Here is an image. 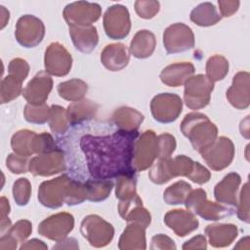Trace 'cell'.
Masks as SVG:
<instances>
[{"instance_id":"6da1fadb","label":"cell","mask_w":250,"mask_h":250,"mask_svg":"<svg viewBox=\"0 0 250 250\" xmlns=\"http://www.w3.org/2000/svg\"><path fill=\"white\" fill-rule=\"evenodd\" d=\"M138 131L117 132L107 136L85 135L80 146L94 179L108 180L122 175H135L133 157Z\"/></svg>"},{"instance_id":"7a4b0ae2","label":"cell","mask_w":250,"mask_h":250,"mask_svg":"<svg viewBox=\"0 0 250 250\" xmlns=\"http://www.w3.org/2000/svg\"><path fill=\"white\" fill-rule=\"evenodd\" d=\"M38 199L49 208H58L65 202L67 205L80 204L86 199L85 185L72 181L66 175L41 184Z\"/></svg>"},{"instance_id":"3957f363","label":"cell","mask_w":250,"mask_h":250,"mask_svg":"<svg viewBox=\"0 0 250 250\" xmlns=\"http://www.w3.org/2000/svg\"><path fill=\"white\" fill-rule=\"evenodd\" d=\"M181 129L183 134L189 139L192 146L202 152L211 146L217 137L216 126L201 113H189L185 116Z\"/></svg>"},{"instance_id":"277c9868","label":"cell","mask_w":250,"mask_h":250,"mask_svg":"<svg viewBox=\"0 0 250 250\" xmlns=\"http://www.w3.org/2000/svg\"><path fill=\"white\" fill-rule=\"evenodd\" d=\"M185 202L189 211L198 214L208 221L221 220L234 213V209L232 207L206 201V192L200 188L192 190L191 193L188 195Z\"/></svg>"},{"instance_id":"5b68a950","label":"cell","mask_w":250,"mask_h":250,"mask_svg":"<svg viewBox=\"0 0 250 250\" xmlns=\"http://www.w3.org/2000/svg\"><path fill=\"white\" fill-rule=\"evenodd\" d=\"M214 88L213 82L205 75L198 74L188 78L185 87V102L191 109L206 106L210 101V93Z\"/></svg>"},{"instance_id":"8992f818","label":"cell","mask_w":250,"mask_h":250,"mask_svg":"<svg viewBox=\"0 0 250 250\" xmlns=\"http://www.w3.org/2000/svg\"><path fill=\"white\" fill-rule=\"evenodd\" d=\"M81 232L92 246L103 247L111 241L114 229L110 224L104 221L101 217L90 215L83 220Z\"/></svg>"},{"instance_id":"52a82bcc","label":"cell","mask_w":250,"mask_h":250,"mask_svg":"<svg viewBox=\"0 0 250 250\" xmlns=\"http://www.w3.org/2000/svg\"><path fill=\"white\" fill-rule=\"evenodd\" d=\"M158 156L157 137L153 131H146L135 143L133 167L135 171L149 167L154 158Z\"/></svg>"},{"instance_id":"ba28073f","label":"cell","mask_w":250,"mask_h":250,"mask_svg":"<svg viewBox=\"0 0 250 250\" xmlns=\"http://www.w3.org/2000/svg\"><path fill=\"white\" fill-rule=\"evenodd\" d=\"M233 154L234 146L231 141L225 137L215 140L211 146L201 152L208 166L214 170H222L228 167L233 158Z\"/></svg>"},{"instance_id":"9c48e42d","label":"cell","mask_w":250,"mask_h":250,"mask_svg":"<svg viewBox=\"0 0 250 250\" xmlns=\"http://www.w3.org/2000/svg\"><path fill=\"white\" fill-rule=\"evenodd\" d=\"M44 33L43 22L33 16L25 15L18 21L15 35L21 45L25 48H31L42 41Z\"/></svg>"},{"instance_id":"30bf717a","label":"cell","mask_w":250,"mask_h":250,"mask_svg":"<svg viewBox=\"0 0 250 250\" xmlns=\"http://www.w3.org/2000/svg\"><path fill=\"white\" fill-rule=\"evenodd\" d=\"M104 26L105 33L111 39H122L130 31V19L126 7L115 5L108 8L104 14Z\"/></svg>"},{"instance_id":"8fae6325","label":"cell","mask_w":250,"mask_h":250,"mask_svg":"<svg viewBox=\"0 0 250 250\" xmlns=\"http://www.w3.org/2000/svg\"><path fill=\"white\" fill-rule=\"evenodd\" d=\"M163 43L169 54L184 52L194 46L193 33L186 24L175 23L165 30Z\"/></svg>"},{"instance_id":"7c38bea8","label":"cell","mask_w":250,"mask_h":250,"mask_svg":"<svg viewBox=\"0 0 250 250\" xmlns=\"http://www.w3.org/2000/svg\"><path fill=\"white\" fill-rule=\"evenodd\" d=\"M74 226L73 216L67 213H59L44 220L38 227V232L49 239L62 241Z\"/></svg>"},{"instance_id":"4fadbf2b","label":"cell","mask_w":250,"mask_h":250,"mask_svg":"<svg viewBox=\"0 0 250 250\" xmlns=\"http://www.w3.org/2000/svg\"><path fill=\"white\" fill-rule=\"evenodd\" d=\"M72 59L68 52L59 43H52L45 53V68L56 76H63L71 67Z\"/></svg>"},{"instance_id":"5bb4252c","label":"cell","mask_w":250,"mask_h":250,"mask_svg":"<svg viewBox=\"0 0 250 250\" xmlns=\"http://www.w3.org/2000/svg\"><path fill=\"white\" fill-rule=\"evenodd\" d=\"M64 162L63 152L60 148H56L51 152H46L42 155H38L32 158L29 162V171L33 175L50 176L56 173H60L65 169V165L51 164Z\"/></svg>"},{"instance_id":"9a60e30c","label":"cell","mask_w":250,"mask_h":250,"mask_svg":"<svg viewBox=\"0 0 250 250\" xmlns=\"http://www.w3.org/2000/svg\"><path fill=\"white\" fill-rule=\"evenodd\" d=\"M53 81L51 77L44 71L37 73L34 78L29 81L26 88L23 89L22 95L28 104H44L50 91L52 90Z\"/></svg>"},{"instance_id":"2e32d148","label":"cell","mask_w":250,"mask_h":250,"mask_svg":"<svg viewBox=\"0 0 250 250\" xmlns=\"http://www.w3.org/2000/svg\"><path fill=\"white\" fill-rule=\"evenodd\" d=\"M150 107L151 110L165 107L166 109L163 111L162 115L158 119V122L169 123L175 121L178 118L179 114L181 113L182 101L179 96L174 94H159L152 99Z\"/></svg>"},{"instance_id":"e0dca14e","label":"cell","mask_w":250,"mask_h":250,"mask_svg":"<svg viewBox=\"0 0 250 250\" xmlns=\"http://www.w3.org/2000/svg\"><path fill=\"white\" fill-rule=\"evenodd\" d=\"M164 222L179 236H185L198 228V221L191 212L173 210L166 214Z\"/></svg>"},{"instance_id":"ac0fdd59","label":"cell","mask_w":250,"mask_h":250,"mask_svg":"<svg viewBox=\"0 0 250 250\" xmlns=\"http://www.w3.org/2000/svg\"><path fill=\"white\" fill-rule=\"evenodd\" d=\"M69 34L76 49L83 53H90L98 44L97 29L93 25H70Z\"/></svg>"},{"instance_id":"d6986e66","label":"cell","mask_w":250,"mask_h":250,"mask_svg":"<svg viewBox=\"0 0 250 250\" xmlns=\"http://www.w3.org/2000/svg\"><path fill=\"white\" fill-rule=\"evenodd\" d=\"M240 184V177L236 173H230L226 176L221 183L215 187L214 194L218 202L224 204L236 205V191Z\"/></svg>"},{"instance_id":"ffe728a7","label":"cell","mask_w":250,"mask_h":250,"mask_svg":"<svg viewBox=\"0 0 250 250\" xmlns=\"http://www.w3.org/2000/svg\"><path fill=\"white\" fill-rule=\"evenodd\" d=\"M205 233L212 246L224 247L237 236V228L233 225H210L205 229Z\"/></svg>"},{"instance_id":"44dd1931","label":"cell","mask_w":250,"mask_h":250,"mask_svg":"<svg viewBox=\"0 0 250 250\" xmlns=\"http://www.w3.org/2000/svg\"><path fill=\"white\" fill-rule=\"evenodd\" d=\"M193 72L194 67L189 62L175 63L168 65L162 70L160 74V79L163 83L169 86L177 87L179 85H182L186 79H188V77Z\"/></svg>"},{"instance_id":"7402d4cb","label":"cell","mask_w":250,"mask_h":250,"mask_svg":"<svg viewBox=\"0 0 250 250\" xmlns=\"http://www.w3.org/2000/svg\"><path fill=\"white\" fill-rule=\"evenodd\" d=\"M118 247L120 249H146L145 228L140 224H132L123 231Z\"/></svg>"},{"instance_id":"603a6c76","label":"cell","mask_w":250,"mask_h":250,"mask_svg":"<svg viewBox=\"0 0 250 250\" xmlns=\"http://www.w3.org/2000/svg\"><path fill=\"white\" fill-rule=\"evenodd\" d=\"M119 44L107 45L101 55V61L103 64L111 71H117L127 65L129 62V55L124 47L117 56V49Z\"/></svg>"},{"instance_id":"cb8c5ba5","label":"cell","mask_w":250,"mask_h":250,"mask_svg":"<svg viewBox=\"0 0 250 250\" xmlns=\"http://www.w3.org/2000/svg\"><path fill=\"white\" fill-rule=\"evenodd\" d=\"M249 77L247 72H239L233 77L232 86L228 91V99L229 103L237 108H246L249 105L248 95L242 94V83Z\"/></svg>"},{"instance_id":"d4e9b609","label":"cell","mask_w":250,"mask_h":250,"mask_svg":"<svg viewBox=\"0 0 250 250\" xmlns=\"http://www.w3.org/2000/svg\"><path fill=\"white\" fill-rule=\"evenodd\" d=\"M36 134L28 130L17 132L12 138V148L21 156H29L34 153V138Z\"/></svg>"},{"instance_id":"484cf974","label":"cell","mask_w":250,"mask_h":250,"mask_svg":"<svg viewBox=\"0 0 250 250\" xmlns=\"http://www.w3.org/2000/svg\"><path fill=\"white\" fill-rule=\"evenodd\" d=\"M86 198L91 201H102L105 199L112 188V182L109 180H89L85 184Z\"/></svg>"},{"instance_id":"4316f807","label":"cell","mask_w":250,"mask_h":250,"mask_svg":"<svg viewBox=\"0 0 250 250\" xmlns=\"http://www.w3.org/2000/svg\"><path fill=\"white\" fill-rule=\"evenodd\" d=\"M60 96L68 101H76L81 99L87 92V84L82 80L72 79L66 82H62L58 86Z\"/></svg>"},{"instance_id":"83f0119b","label":"cell","mask_w":250,"mask_h":250,"mask_svg":"<svg viewBox=\"0 0 250 250\" xmlns=\"http://www.w3.org/2000/svg\"><path fill=\"white\" fill-rule=\"evenodd\" d=\"M191 191V186L180 181L170 186L164 192V200L167 204H182Z\"/></svg>"},{"instance_id":"f1b7e54d","label":"cell","mask_w":250,"mask_h":250,"mask_svg":"<svg viewBox=\"0 0 250 250\" xmlns=\"http://www.w3.org/2000/svg\"><path fill=\"white\" fill-rule=\"evenodd\" d=\"M143 46L138 58L139 59H145L149 57L153 50H154V46H155V39H154V35L148 31V30H141L139 31L134 39L131 42V47L130 49H134L140 46Z\"/></svg>"},{"instance_id":"f546056e","label":"cell","mask_w":250,"mask_h":250,"mask_svg":"<svg viewBox=\"0 0 250 250\" xmlns=\"http://www.w3.org/2000/svg\"><path fill=\"white\" fill-rule=\"evenodd\" d=\"M85 104H86V101H81V103L76 102L75 104H69L66 114L70 124L80 123L83 120H87L91 118V116H93V114L96 113L97 105L95 104H92L88 108H86L85 110H82L85 106Z\"/></svg>"},{"instance_id":"4dcf8cb0","label":"cell","mask_w":250,"mask_h":250,"mask_svg":"<svg viewBox=\"0 0 250 250\" xmlns=\"http://www.w3.org/2000/svg\"><path fill=\"white\" fill-rule=\"evenodd\" d=\"M228 61L221 56H214L210 58L206 65V73L208 78L213 81L222 80L228 73Z\"/></svg>"},{"instance_id":"1f68e13d","label":"cell","mask_w":250,"mask_h":250,"mask_svg":"<svg viewBox=\"0 0 250 250\" xmlns=\"http://www.w3.org/2000/svg\"><path fill=\"white\" fill-rule=\"evenodd\" d=\"M51 114V108L48 107L45 104H28L24 108V116L26 121L30 123L43 124L49 118Z\"/></svg>"},{"instance_id":"d6a6232c","label":"cell","mask_w":250,"mask_h":250,"mask_svg":"<svg viewBox=\"0 0 250 250\" xmlns=\"http://www.w3.org/2000/svg\"><path fill=\"white\" fill-rule=\"evenodd\" d=\"M21 92V82L9 75L1 83V103L5 104L17 98Z\"/></svg>"},{"instance_id":"836d02e7","label":"cell","mask_w":250,"mask_h":250,"mask_svg":"<svg viewBox=\"0 0 250 250\" xmlns=\"http://www.w3.org/2000/svg\"><path fill=\"white\" fill-rule=\"evenodd\" d=\"M67 114L63 107L60 105L51 106L50 128L54 133H63L67 129Z\"/></svg>"},{"instance_id":"e575fe53","label":"cell","mask_w":250,"mask_h":250,"mask_svg":"<svg viewBox=\"0 0 250 250\" xmlns=\"http://www.w3.org/2000/svg\"><path fill=\"white\" fill-rule=\"evenodd\" d=\"M14 199L18 205H26L29 200L30 194V184L27 179H19L15 182L13 187Z\"/></svg>"},{"instance_id":"d590c367","label":"cell","mask_w":250,"mask_h":250,"mask_svg":"<svg viewBox=\"0 0 250 250\" xmlns=\"http://www.w3.org/2000/svg\"><path fill=\"white\" fill-rule=\"evenodd\" d=\"M158 144V158L167 159L176 147L175 138L169 134H162L157 137Z\"/></svg>"},{"instance_id":"8d00e7d4","label":"cell","mask_w":250,"mask_h":250,"mask_svg":"<svg viewBox=\"0 0 250 250\" xmlns=\"http://www.w3.org/2000/svg\"><path fill=\"white\" fill-rule=\"evenodd\" d=\"M28 70L29 66L27 62L21 59H14L13 61H11L9 64L10 75L17 78L21 82H22L25 79V77L28 74Z\"/></svg>"},{"instance_id":"74e56055","label":"cell","mask_w":250,"mask_h":250,"mask_svg":"<svg viewBox=\"0 0 250 250\" xmlns=\"http://www.w3.org/2000/svg\"><path fill=\"white\" fill-rule=\"evenodd\" d=\"M31 230V224L26 220H21L14 227H12L7 233L17 241H23L26 237H28Z\"/></svg>"},{"instance_id":"f35d334b","label":"cell","mask_w":250,"mask_h":250,"mask_svg":"<svg viewBox=\"0 0 250 250\" xmlns=\"http://www.w3.org/2000/svg\"><path fill=\"white\" fill-rule=\"evenodd\" d=\"M7 167L12 171V173L20 174V173H26V159L23 158L21 155H15L10 154L7 158Z\"/></svg>"},{"instance_id":"ab89813d","label":"cell","mask_w":250,"mask_h":250,"mask_svg":"<svg viewBox=\"0 0 250 250\" xmlns=\"http://www.w3.org/2000/svg\"><path fill=\"white\" fill-rule=\"evenodd\" d=\"M210 176L211 175H210L209 171L205 167L201 166L200 163L195 162L194 168H193V170H192V172H191V174L188 178L191 181H193L194 183L201 185V184H204V183L208 182L209 179H210Z\"/></svg>"},{"instance_id":"60d3db41","label":"cell","mask_w":250,"mask_h":250,"mask_svg":"<svg viewBox=\"0 0 250 250\" xmlns=\"http://www.w3.org/2000/svg\"><path fill=\"white\" fill-rule=\"evenodd\" d=\"M159 243H161L162 245L160 246V249H165V248H168V249H176V245L174 244V241L172 239H170L169 237L163 235V234H158V235H155L152 237L151 239V246L150 248L151 249H154L156 245H158Z\"/></svg>"},{"instance_id":"b9f144b4","label":"cell","mask_w":250,"mask_h":250,"mask_svg":"<svg viewBox=\"0 0 250 250\" xmlns=\"http://www.w3.org/2000/svg\"><path fill=\"white\" fill-rule=\"evenodd\" d=\"M206 240L205 237L202 235H197L195 237H193L192 239L187 241L184 245H183V249H188V248H203L206 249Z\"/></svg>"},{"instance_id":"7bdbcfd3","label":"cell","mask_w":250,"mask_h":250,"mask_svg":"<svg viewBox=\"0 0 250 250\" xmlns=\"http://www.w3.org/2000/svg\"><path fill=\"white\" fill-rule=\"evenodd\" d=\"M23 248H43V249H46L47 245L44 244L43 241L34 238L32 240L27 241L26 244H22L21 246V249H23Z\"/></svg>"},{"instance_id":"ee69618b","label":"cell","mask_w":250,"mask_h":250,"mask_svg":"<svg viewBox=\"0 0 250 250\" xmlns=\"http://www.w3.org/2000/svg\"><path fill=\"white\" fill-rule=\"evenodd\" d=\"M10 212V206L9 202L5 197L1 198V219L6 218V215H8Z\"/></svg>"}]
</instances>
